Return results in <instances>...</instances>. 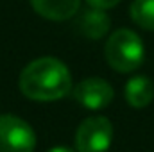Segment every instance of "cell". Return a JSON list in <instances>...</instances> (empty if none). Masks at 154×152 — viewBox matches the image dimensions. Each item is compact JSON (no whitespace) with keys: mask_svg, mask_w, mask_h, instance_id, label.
Wrapping results in <instances>:
<instances>
[{"mask_svg":"<svg viewBox=\"0 0 154 152\" xmlns=\"http://www.w3.org/2000/svg\"><path fill=\"white\" fill-rule=\"evenodd\" d=\"M111 27V20L106 14L104 9H97V7H90L86 9L79 18H77L75 29L79 31L81 36L90 39H100L108 34Z\"/></svg>","mask_w":154,"mask_h":152,"instance_id":"8992f818","label":"cell"},{"mask_svg":"<svg viewBox=\"0 0 154 152\" xmlns=\"http://www.w3.org/2000/svg\"><path fill=\"white\" fill-rule=\"evenodd\" d=\"M20 91L36 102H52L66 97L74 86L66 65L56 57H38L20 74Z\"/></svg>","mask_w":154,"mask_h":152,"instance_id":"6da1fadb","label":"cell"},{"mask_svg":"<svg viewBox=\"0 0 154 152\" xmlns=\"http://www.w3.org/2000/svg\"><path fill=\"white\" fill-rule=\"evenodd\" d=\"M104 56L108 65L116 72L120 74L134 72L142 66L145 57L143 41L131 29H118L106 41Z\"/></svg>","mask_w":154,"mask_h":152,"instance_id":"7a4b0ae2","label":"cell"},{"mask_svg":"<svg viewBox=\"0 0 154 152\" xmlns=\"http://www.w3.org/2000/svg\"><path fill=\"white\" fill-rule=\"evenodd\" d=\"M124 95L131 108H136V109L147 108L154 99V82L143 75H136L127 81Z\"/></svg>","mask_w":154,"mask_h":152,"instance_id":"ba28073f","label":"cell"},{"mask_svg":"<svg viewBox=\"0 0 154 152\" xmlns=\"http://www.w3.org/2000/svg\"><path fill=\"white\" fill-rule=\"evenodd\" d=\"M32 9L39 16L52 22H65L75 16L81 0H31Z\"/></svg>","mask_w":154,"mask_h":152,"instance_id":"52a82bcc","label":"cell"},{"mask_svg":"<svg viewBox=\"0 0 154 152\" xmlns=\"http://www.w3.org/2000/svg\"><path fill=\"white\" fill-rule=\"evenodd\" d=\"M129 13L138 27L154 31V0H134Z\"/></svg>","mask_w":154,"mask_h":152,"instance_id":"9c48e42d","label":"cell"},{"mask_svg":"<svg viewBox=\"0 0 154 152\" xmlns=\"http://www.w3.org/2000/svg\"><path fill=\"white\" fill-rule=\"evenodd\" d=\"M75 100L86 109H104L113 102L115 91L111 84L100 77H88L74 88Z\"/></svg>","mask_w":154,"mask_h":152,"instance_id":"5b68a950","label":"cell"},{"mask_svg":"<svg viewBox=\"0 0 154 152\" xmlns=\"http://www.w3.org/2000/svg\"><path fill=\"white\" fill-rule=\"evenodd\" d=\"M113 141V125L106 116L86 118L75 132L77 152H108Z\"/></svg>","mask_w":154,"mask_h":152,"instance_id":"277c9868","label":"cell"},{"mask_svg":"<svg viewBox=\"0 0 154 152\" xmlns=\"http://www.w3.org/2000/svg\"><path fill=\"white\" fill-rule=\"evenodd\" d=\"M36 134L32 127L14 114L0 116V152H34Z\"/></svg>","mask_w":154,"mask_h":152,"instance_id":"3957f363","label":"cell"},{"mask_svg":"<svg viewBox=\"0 0 154 152\" xmlns=\"http://www.w3.org/2000/svg\"><path fill=\"white\" fill-rule=\"evenodd\" d=\"M47 152H74V150L68 149V147H52L50 150H47Z\"/></svg>","mask_w":154,"mask_h":152,"instance_id":"8fae6325","label":"cell"},{"mask_svg":"<svg viewBox=\"0 0 154 152\" xmlns=\"http://www.w3.org/2000/svg\"><path fill=\"white\" fill-rule=\"evenodd\" d=\"M91 7H97V9H111V7H115L118 2H122V0H86Z\"/></svg>","mask_w":154,"mask_h":152,"instance_id":"30bf717a","label":"cell"}]
</instances>
